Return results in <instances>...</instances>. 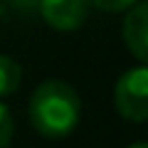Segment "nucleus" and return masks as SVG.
Wrapping results in <instances>:
<instances>
[{
  "mask_svg": "<svg viewBox=\"0 0 148 148\" xmlns=\"http://www.w3.org/2000/svg\"><path fill=\"white\" fill-rule=\"evenodd\" d=\"M27 114L37 133L47 138H62L77 128L82 101L72 84L62 79H47L35 89Z\"/></svg>",
  "mask_w": 148,
  "mask_h": 148,
  "instance_id": "obj_1",
  "label": "nucleus"
},
{
  "mask_svg": "<svg viewBox=\"0 0 148 148\" xmlns=\"http://www.w3.org/2000/svg\"><path fill=\"white\" fill-rule=\"evenodd\" d=\"M114 101L123 119L143 123L148 119V69L146 64L128 69L121 74L114 89Z\"/></svg>",
  "mask_w": 148,
  "mask_h": 148,
  "instance_id": "obj_2",
  "label": "nucleus"
},
{
  "mask_svg": "<svg viewBox=\"0 0 148 148\" xmlns=\"http://www.w3.org/2000/svg\"><path fill=\"white\" fill-rule=\"evenodd\" d=\"M91 0H37V10L49 27L59 32H72L84 25Z\"/></svg>",
  "mask_w": 148,
  "mask_h": 148,
  "instance_id": "obj_3",
  "label": "nucleus"
},
{
  "mask_svg": "<svg viewBox=\"0 0 148 148\" xmlns=\"http://www.w3.org/2000/svg\"><path fill=\"white\" fill-rule=\"evenodd\" d=\"M121 35L126 42V49L138 59V64H146L148 62V5L143 0H138L136 5L128 8Z\"/></svg>",
  "mask_w": 148,
  "mask_h": 148,
  "instance_id": "obj_4",
  "label": "nucleus"
},
{
  "mask_svg": "<svg viewBox=\"0 0 148 148\" xmlns=\"http://www.w3.org/2000/svg\"><path fill=\"white\" fill-rule=\"evenodd\" d=\"M22 79V69L8 54H0V96H10L12 91H17Z\"/></svg>",
  "mask_w": 148,
  "mask_h": 148,
  "instance_id": "obj_5",
  "label": "nucleus"
},
{
  "mask_svg": "<svg viewBox=\"0 0 148 148\" xmlns=\"http://www.w3.org/2000/svg\"><path fill=\"white\" fill-rule=\"evenodd\" d=\"M12 131H15V123H12V114L8 111L5 104H0V148H8L12 141Z\"/></svg>",
  "mask_w": 148,
  "mask_h": 148,
  "instance_id": "obj_6",
  "label": "nucleus"
},
{
  "mask_svg": "<svg viewBox=\"0 0 148 148\" xmlns=\"http://www.w3.org/2000/svg\"><path fill=\"white\" fill-rule=\"evenodd\" d=\"M136 3L138 0H91V5L104 10V12H123L131 5H136Z\"/></svg>",
  "mask_w": 148,
  "mask_h": 148,
  "instance_id": "obj_7",
  "label": "nucleus"
},
{
  "mask_svg": "<svg viewBox=\"0 0 148 148\" xmlns=\"http://www.w3.org/2000/svg\"><path fill=\"white\" fill-rule=\"evenodd\" d=\"M8 3H12V8H17V10H32V8H37V0H8Z\"/></svg>",
  "mask_w": 148,
  "mask_h": 148,
  "instance_id": "obj_8",
  "label": "nucleus"
},
{
  "mask_svg": "<svg viewBox=\"0 0 148 148\" xmlns=\"http://www.w3.org/2000/svg\"><path fill=\"white\" fill-rule=\"evenodd\" d=\"M128 148H148V146H146V143H141V141H138V143H133V146H128Z\"/></svg>",
  "mask_w": 148,
  "mask_h": 148,
  "instance_id": "obj_9",
  "label": "nucleus"
}]
</instances>
